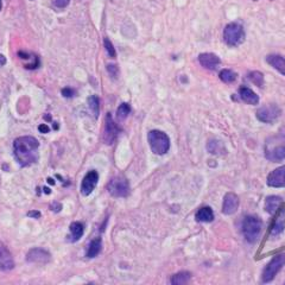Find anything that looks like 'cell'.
<instances>
[{"label": "cell", "instance_id": "cell-2", "mask_svg": "<svg viewBox=\"0 0 285 285\" xmlns=\"http://www.w3.org/2000/svg\"><path fill=\"white\" fill-rule=\"evenodd\" d=\"M263 222L255 215H249L244 219L243 222V233L247 243L254 244L259 240L262 235Z\"/></svg>", "mask_w": 285, "mask_h": 285}, {"label": "cell", "instance_id": "cell-5", "mask_svg": "<svg viewBox=\"0 0 285 285\" xmlns=\"http://www.w3.org/2000/svg\"><path fill=\"white\" fill-rule=\"evenodd\" d=\"M285 265V254H277L271 259V262L266 265L263 272L262 279L264 283L273 281L277 273L282 270V267Z\"/></svg>", "mask_w": 285, "mask_h": 285}, {"label": "cell", "instance_id": "cell-36", "mask_svg": "<svg viewBox=\"0 0 285 285\" xmlns=\"http://www.w3.org/2000/svg\"><path fill=\"white\" fill-rule=\"evenodd\" d=\"M0 9H1V5H0Z\"/></svg>", "mask_w": 285, "mask_h": 285}, {"label": "cell", "instance_id": "cell-17", "mask_svg": "<svg viewBox=\"0 0 285 285\" xmlns=\"http://www.w3.org/2000/svg\"><path fill=\"white\" fill-rule=\"evenodd\" d=\"M266 62H267L271 67H273L277 71H279L285 76V58L283 56L268 55L267 57H266Z\"/></svg>", "mask_w": 285, "mask_h": 285}, {"label": "cell", "instance_id": "cell-31", "mask_svg": "<svg viewBox=\"0 0 285 285\" xmlns=\"http://www.w3.org/2000/svg\"><path fill=\"white\" fill-rule=\"evenodd\" d=\"M69 2H71V0H53V4L58 9H66L69 5Z\"/></svg>", "mask_w": 285, "mask_h": 285}, {"label": "cell", "instance_id": "cell-19", "mask_svg": "<svg viewBox=\"0 0 285 285\" xmlns=\"http://www.w3.org/2000/svg\"><path fill=\"white\" fill-rule=\"evenodd\" d=\"M282 203V198L279 196H268L265 201V211L268 214H275L277 209L279 208Z\"/></svg>", "mask_w": 285, "mask_h": 285}, {"label": "cell", "instance_id": "cell-32", "mask_svg": "<svg viewBox=\"0 0 285 285\" xmlns=\"http://www.w3.org/2000/svg\"><path fill=\"white\" fill-rule=\"evenodd\" d=\"M62 95L64 98H72L75 95V90L71 89V88H63L62 89Z\"/></svg>", "mask_w": 285, "mask_h": 285}, {"label": "cell", "instance_id": "cell-10", "mask_svg": "<svg viewBox=\"0 0 285 285\" xmlns=\"http://www.w3.org/2000/svg\"><path fill=\"white\" fill-rule=\"evenodd\" d=\"M99 181V174L98 171L90 170L89 173L86 175L82 179L81 183V194L83 196H88L93 193V190L95 189L96 184Z\"/></svg>", "mask_w": 285, "mask_h": 285}, {"label": "cell", "instance_id": "cell-22", "mask_svg": "<svg viewBox=\"0 0 285 285\" xmlns=\"http://www.w3.org/2000/svg\"><path fill=\"white\" fill-rule=\"evenodd\" d=\"M101 247H102L101 238L94 239L92 243L89 244V247H88L87 258H95L96 255L101 252Z\"/></svg>", "mask_w": 285, "mask_h": 285}, {"label": "cell", "instance_id": "cell-33", "mask_svg": "<svg viewBox=\"0 0 285 285\" xmlns=\"http://www.w3.org/2000/svg\"><path fill=\"white\" fill-rule=\"evenodd\" d=\"M38 131H39V132H41V133H49L50 128L48 127V125H45V124H42V125H39Z\"/></svg>", "mask_w": 285, "mask_h": 285}, {"label": "cell", "instance_id": "cell-18", "mask_svg": "<svg viewBox=\"0 0 285 285\" xmlns=\"http://www.w3.org/2000/svg\"><path fill=\"white\" fill-rule=\"evenodd\" d=\"M195 219L198 222H212L214 220L213 209L211 207H202L197 211L195 215Z\"/></svg>", "mask_w": 285, "mask_h": 285}, {"label": "cell", "instance_id": "cell-1", "mask_svg": "<svg viewBox=\"0 0 285 285\" xmlns=\"http://www.w3.org/2000/svg\"><path fill=\"white\" fill-rule=\"evenodd\" d=\"M39 142L36 138L30 136L20 137L13 142V153L17 162L21 166H29L38 160Z\"/></svg>", "mask_w": 285, "mask_h": 285}, {"label": "cell", "instance_id": "cell-15", "mask_svg": "<svg viewBox=\"0 0 285 285\" xmlns=\"http://www.w3.org/2000/svg\"><path fill=\"white\" fill-rule=\"evenodd\" d=\"M265 156L271 162H282V160H285V146L284 145H279V146H275L270 150L266 149Z\"/></svg>", "mask_w": 285, "mask_h": 285}, {"label": "cell", "instance_id": "cell-23", "mask_svg": "<svg viewBox=\"0 0 285 285\" xmlns=\"http://www.w3.org/2000/svg\"><path fill=\"white\" fill-rule=\"evenodd\" d=\"M207 149L212 155H224L226 152V149L220 141H211L207 145Z\"/></svg>", "mask_w": 285, "mask_h": 285}, {"label": "cell", "instance_id": "cell-20", "mask_svg": "<svg viewBox=\"0 0 285 285\" xmlns=\"http://www.w3.org/2000/svg\"><path fill=\"white\" fill-rule=\"evenodd\" d=\"M83 232H85V227L81 222H72L71 225V241L75 243V241L80 240L82 238Z\"/></svg>", "mask_w": 285, "mask_h": 285}, {"label": "cell", "instance_id": "cell-14", "mask_svg": "<svg viewBox=\"0 0 285 285\" xmlns=\"http://www.w3.org/2000/svg\"><path fill=\"white\" fill-rule=\"evenodd\" d=\"M198 62H200V64L203 68L208 69V71H215V69H217V67L220 66V63H221L220 58L217 57L215 53H201V55L198 56Z\"/></svg>", "mask_w": 285, "mask_h": 285}, {"label": "cell", "instance_id": "cell-4", "mask_svg": "<svg viewBox=\"0 0 285 285\" xmlns=\"http://www.w3.org/2000/svg\"><path fill=\"white\" fill-rule=\"evenodd\" d=\"M224 41L228 47H239L245 41V30L239 23H230L224 30Z\"/></svg>", "mask_w": 285, "mask_h": 285}, {"label": "cell", "instance_id": "cell-13", "mask_svg": "<svg viewBox=\"0 0 285 285\" xmlns=\"http://www.w3.org/2000/svg\"><path fill=\"white\" fill-rule=\"evenodd\" d=\"M15 267V260L9 249L0 241V270L10 271Z\"/></svg>", "mask_w": 285, "mask_h": 285}, {"label": "cell", "instance_id": "cell-7", "mask_svg": "<svg viewBox=\"0 0 285 285\" xmlns=\"http://www.w3.org/2000/svg\"><path fill=\"white\" fill-rule=\"evenodd\" d=\"M282 111L275 104H268L263 106L257 111V118L262 123H273L276 119L281 117Z\"/></svg>", "mask_w": 285, "mask_h": 285}, {"label": "cell", "instance_id": "cell-26", "mask_svg": "<svg viewBox=\"0 0 285 285\" xmlns=\"http://www.w3.org/2000/svg\"><path fill=\"white\" fill-rule=\"evenodd\" d=\"M130 112H131V106L128 104H126V102H124V104H122L119 107H118L117 119L119 120V122H123V120H125L126 118L128 117Z\"/></svg>", "mask_w": 285, "mask_h": 285}, {"label": "cell", "instance_id": "cell-16", "mask_svg": "<svg viewBox=\"0 0 285 285\" xmlns=\"http://www.w3.org/2000/svg\"><path fill=\"white\" fill-rule=\"evenodd\" d=\"M239 96L243 101L246 102L249 105H257L259 102V96L255 94L253 90L249 89L247 87H241L239 89Z\"/></svg>", "mask_w": 285, "mask_h": 285}, {"label": "cell", "instance_id": "cell-24", "mask_svg": "<svg viewBox=\"0 0 285 285\" xmlns=\"http://www.w3.org/2000/svg\"><path fill=\"white\" fill-rule=\"evenodd\" d=\"M190 273L188 271H182V272H178L177 275H175L173 278H171V284L174 285H182L187 284L188 282L190 281Z\"/></svg>", "mask_w": 285, "mask_h": 285}, {"label": "cell", "instance_id": "cell-6", "mask_svg": "<svg viewBox=\"0 0 285 285\" xmlns=\"http://www.w3.org/2000/svg\"><path fill=\"white\" fill-rule=\"evenodd\" d=\"M107 190L114 197H126L130 193V184L125 177H113L109 183L107 184Z\"/></svg>", "mask_w": 285, "mask_h": 285}, {"label": "cell", "instance_id": "cell-12", "mask_svg": "<svg viewBox=\"0 0 285 285\" xmlns=\"http://www.w3.org/2000/svg\"><path fill=\"white\" fill-rule=\"evenodd\" d=\"M239 208V197L234 193H227L222 202V213L226 215L234 214Z\"/></svg>", "mask_w": 285, "mask_h": 285}, {"label": "cell", "instance_id": "cell-34", "mask_svg": "<svg viewBox=\"0 0 285 285\" xmlns=\"http://www.w3.org/2000/svg\"><path fill=\"white\" fill-rule=\"evenodd\" d=\"M28 216L34 217V219H38V217H41V213L37 211H32L30 213H28Z\"/></svg>", "mask_w": 285, "mask_h": 285}, {"label": "cell", "instance_id": "cell-3", "mask_svg": "<svg viewBox=\"0 0 285 285\" xmlns=\"http://www.w3.org/2000/svg\"><path fill=\"white\" fill-rule=\"evenodd\" d=\"M150 147L155 155H165L170 149V138L166 133L160 130H152L147 134Z\"/></svg>", "mask_w": 285, "mask_h": 285}, {"label": "cell", "instance_id": "cell-27", "mask_svg": "<svg viewBox=\"0 0 285 285\" xmlns=\"http://www.w3.org/2000/svg\"><path fill=\"white\" fill-rule=\"evenodd\" d=\"M88 105H89L90 112L93 113V115L95 118H98L99 112H100V101H99V98L96 95L89 96L88 99Z\"/></svg>", "mask_w": 285, "mask_h": 285}, {"label": "cell", "instance_id": "cell-8", "mask_svg": "<svg viewBox=\"0 0 285 285\" xmlns=\"http://www.w3.org/2000/svg\"><path fill=\"white\" fill-rule=\"evenodd\" d=\"M119 127L117 126V124L113 120L111 113L106 115V122H105V130H104V142L105 144L112 145L117 139L118 134H119Z\"/></svg>", "mask_w": 285, "mask_h": 285}, {"label": "cell", "instance_id": "cell-11", "mask_svg": "<svg viewBox=\"0 0 285 285\" xmlns=\"http://www.w3.org/2000/svg\"><path fill=\"white\" fill-rule=\"evenodd\" d=\"M267 185L272 188H285V165L277 168L268 175Z\"/></svg>", "mask_w": 285, "mask_h": 285}, {"label": "cell", "instance_id": "cell-37", "mask_svg": "<svg viewBox=\"0 0 285 285\" xmlns=\"http://www.w3.org/2000/svg\"><path fill=\"white\" fill-rule=\"evenodd\" d=\"M254 1H257V0H254Z\"/></svg>", "mask_w": 285, "mask_h": 285}, {"label": "cell", "instance_id": "cell-30", "mask_svg": "<svg viewBox=\"0 0 285 285\" xmlns=\"http://www.w3.org/2000/svg\"><path fill=\"white\" fill-rule=\"evenodd\" d=\"M107 71H108L111 76L114 77V79L118 76V74H119V69H118V67L114 66V64H108V66H107Z\"/></svg>", "mask_w": 285, "mask_h": 285}, {"label": "cell", "instance_id": "cell-21", "mask_svg": "<svg viewBox=\"0 0 285 285\" xmlns=\"http://www.w3.org/2000/svg\"><path fill=\"white\" fill-rule=\"evenodd\" d=\"M285 228V216H284V213L282 212V214L278 215V217L276 219L275 224L272 226V230H271V235L276 236V235H279L281 233H283Z\"/></svg>", "mask_w": 285, "mask_h": 285}, {"label": "cell", "instance_id": "cell-28", "mask_svg": "<svg viewBox=\"0 0 285 285\" xmlns=\"http://www.w3.org/2000/svg\"><path fill=\"white\" fill-rule=\"evenodd\" d=\"M249 81L253 83L257 87H263L264 86V75L260 71H252L249 74Z\"/></svg>", "mask_w": 285, "mask_h": 285}, {"label": "cell", "instance_id": "cell-29", "mask_svg": "<svg viewBox=\"0 0 285 285\" xmlns=\"http://www.w3.org/2000/svg\"><path fill=\"white\" fill-rule=\"evenodd\" d=\"M104 44H105V49H106L107 53H108L109 57L115 58V56H117V53H115V49H114V47H113L112 42L109 41L108 38H105L104 39Z\"/></svg>", "mask_w": 285, "mask_h": 285}, {"label": "cell", "instance_id": "cell-35", "mask_svg": "<svg viewBox=\"0 0 285 285\" xmlns=\"http://www.w3.org/2000/svg\"><path fill=\"white\" fill-rule=\"evenodd\" d=\"M5 63H6V60H5L4 56L0 55V66H4Z\"/></svg>", "mask_w": 285, "mask_h": 285}, {"label": "cell", "instance_id": "cell-9", "mask_svg": "<svg viewBox=\"0 0 285 285\" xmlns=\"http://www.w3.org/2000/svg\"><path fill=\"white\" fill-rule=\"evenodd\" d=\"M51 260V254L47 249H32L28 252L26 254V262L32 263V264H38V265H45L48 264Z\"/></svg>", "mask_w": 285, "mask_h": 285}, {"label": "cell", "instance_id": "cell-25", "mask_svg": "<svg viewBox=\"0 0 285 285\" xmlns=\"http://www.w3.org/2000/svg\"><path fill=\"white\" fill-rule=\"evenodd\" d=\"M219 77L224 83H233L236 81L238 75H236V72L233 71H230V69H224V71H220Z\"/></svg>", "mask_w": 285, "mask_h": 285}]
</instances>
